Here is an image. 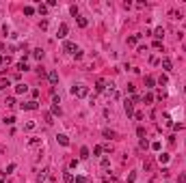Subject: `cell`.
Instances as JSON below:
<instances>
[{
	"mask_svg": "<svg viewBox=\"0 0 186 183\" xmlns=\"http://www.w3.org/2000/svg\"><path fill=\"white\" fill-rule=\"evenodd\" d=\"M72 95H74V97H80V99L87 97V95H89V86H85V84L74 86V88H72Z\"/></svg>",
	"mask_w": 186,
	"mask_h": 183,
	"instance_id": "cell-1",
	"label": "cell"
},
{
	"mask_svg": "<svg viewBox=\"0 0 186 183\" xmlns=\"http://www.w3.org/2000/svg\"><path fill=\"white\" fill-rule=\"evenodd\" d=\"M123 110H125V114H128V116H132V114H134V101H132V99H125Z\"/></svg>",
	"mask_w": 186,
	"mask_h": 183,
	"instance_id": "cell-2",
	"label": "cell"
},
{
	"mask_svg": "<svg viewBox=\"0 0 186 183\" xmlns=\"http://www.w3.org/2000/svg\"><path fill=\"white\" fill-rule=\"evenodd\" d=\"M76 50H78V47H76V43H72V41H65V43H63V52H67V54H74Z\"/></svg>",
	"mask_w": 186,
	"mask_h": 183,
	"instance_id": "cell-3",
	"label": "cell"
},
{
	"mask_svg": "<svg viewBox=\"0 0 186 183\" xmlns=\"http://www.w3.org/2000/svg\"><path fill=\"white\" fill-rule=\"evenodd\" d=\"M67 32H69L67 24H61V26H58V30H56V37L58 39H65V37H67Z\"/></svg>",
	"mask_w": 186,
	"mask_h": 183,
	"instance_id": "cell-4",
	"label": "cell"
},
{
	"mask_svg": "<svg viewBox=\"0 0 186 183\" xmlns=\"http://www.w3.org/2000/svg\"><path fill=\"white\" fill-rule=\"evenodd\" d=\"M106 86H108L106 80H97V82H95V91H97V93H104V91H106Z\"/></svg>",
	"mask_w": 186,
	"mask_h": 183,
	"instance_id": "cell-5",
	"label": "cell"
},
{
	"mask_svg": "<svg viewBox=\"0 0 186 183\" xmlns=\"http://www.w3.org/2000/svg\"><path fill=\"white\" fill-rule=\"evenodd\" d=\"M22 110H37V101L32 99V101H26V103H22Z\"/></svg>",
	"mask_w": 186,
	"mask_h": 183,
	"instance_id": "cell-6",
	"label": "cell"
},
{
	"mask_svg": "<svg viewBox=\"0 0 186 183\" xmlns=\"http://www.w3.org/2000/svg\"><path fill=\"white\" fill-rule=\"evenodd\" d=\"M56 140H58V145H63V147H67V145H69V138L65 136V134H58V136H56Z\"/></svg>",
	"mask_w": 186,
	"mask_h": 183,
	"instance_id": "cell-7",
	"label": "cell"
},
{
	"mask_svg": "<svg viewBox=\"0 0 186 183\" xmlns=\"http://www.w3.org/2000/svg\"><path fill=\"white\" fill-rule=\"evenodd\" d=\"M32 58L41 60V58H43V50H41V47H35V50H32Z\"/></svg>",
	"mask_w": 186,
	"mask_h": 183,
	"instance_id": "cell-8",
	"label": "cell"
},
{
	"mask_svg": "<svg viewBox=\"0 0 186 183\" xmlns=\"http://www.w3.org/2000/svg\"><path fill=\"white\" fill-rule=\"evenodd\" d=\"M171 67H173L171 58H162V69H165V71H171Z\"/></svg>",
	"mask_w": 186,
	"mask_h": 183,
	"instance_id": "cell-9",
	"label": "cell"
},
{
	"mask_svg": "<svg viewBox=\"0 0 186 183\" xmlns=\"http://www.w3.org/2000/svg\"><path fill=\"white\" fill-rule=\"evenodd\" d=\"M48 80H50V84H56L58 82V73L56 71H50V73H48Z\"/></svg>",
	"mask_w": 186,
	"mask_h": 183,
	"instance_id": "cell-10",
	"label": "cell"
},
{
	"mask_svg": "<svg viewBox=\"0 0 186 183\" xmlns=\"http://www.w3.org/2000/svg\"><path fill=\"white\" fill-rule=\"evenodd\" d=\"M154 37L158 39V41H160V39L165 37V28H162V26H160V28H156V30H154Z\"/></svg>",
	"mask_w": 186,
	"mask_h": 183,
	"instance_id": "cell-11",
	"label": "cell"
},
{
	"mask_svg": "<svg viewBox=\"0 0 186 183\" xmlns=\"http://www.w3.org/2000/svg\"><path fill=\"white\" fill-rule=\"evenodd\" d=\"M7 86H11V82H9V78H0V91H4Z\"/></svg>",
	"mask_w": 186,
	"mask_h": 183,
	"instance_id": "cell-12",
	"label": "cell"
},
{
	"mask_svg": "<svg viewBox=\"0 0 186 183\" xmlns=\"http://www.w3.org/2000/svg\"><path fill=\"white\" fill-rule=\"evenodd\" d=\"M154 84H156V80H154L151 75H147V78H145V86H147V88H154Z\"/></svg>",
	"mask_w": 186,
	"mask_h": 183,
	"instance_id": "cell-13",
	"label": "cell"
},
{
	"mask_svg": "<svg viewBox=\"0 0 186 183\" xmlns=\"http://www.w3.org/2000/svg\"><path fill=\"white\" fill-rule=\"evenodd\" d=\"M7 65H11V58L9 56H0V69L7 67Z\"/></svg>",
	"mask_w": 186,
	"mask_h": 183,
	"instance_id": "cell-14",
	"label": "cell"
},
{
	"mask_svg": "<svg viewBox=\"0 0 186 183\" xmlns=\"http://www.w3.org/2000/svg\"><path fill=\"white\" fill-rule=\"evenodd\" d=\"M26 91H28V86H26V84H18V86H15V93H18V95H22V93H26Z\"/></svg>",
	"mask_w": 186,
	"mask_h": 183,
	"instance_id": "cell-15",
	"label": "cell"
},
{
	"mask_svg": "<svg viewBox=\"0 0 186 183\" xmlns=\"http://www.w3.org/2000/svg\"><path fill=\"white\" fill-rule=\"evenodd\" d=\"M46 177H48V170H46V168H43V170H41V173H39V175H37V181H39V183H43V181H46Z\"/></svg>",
	"mask_w": 186,
	"mask_h": 183,
	"instance_id": "cell-16",
	"label": "cell"
},
{
	"mask_svg": "<svg viewBox=\"0 0 186 183\" xmlns=\"http://www.w3.org/2000/svg\"><path fill=\"white\" fill-rule=\"evenodd\" d=\"M139 39H141V35H132V37H128V43L134 45V43H139Z\"/></svg>",
	"mask_w": 186,
	"mask_h": 183,
	"instance_id": "cell-17",
	"label": "cell"
},
{
	"mask_svg": "<svg viewBox=\"0 0 186 183\" xmlns=\"http://www.w3.org/2000/svg\"><path fill=\"white\" fill-rule=\"evenodd\" d=\"M63 181H65V183H74V175H72V173H65V175H63Z\"/></svg>",
	"mask_w": 186,
	"mask_h": 183,
	"instance_id": "cell-18",
	"label": "cell"
},
{
	"mask_svg": "<svg viewBox=\"0 0 186 183\" xmlns=\"http://www.w3.org/2000/svg\"><path fill=\"white\" fill-rule=\"evenodd\" d=\"M87 24H89L87 17H80V15H78V26H80V28H87Z\"/></svg>",
	"mask_w": 186,
	"mask_h": 183,
	"instance_id": "cell-19",
	"label": "cell"
},
{
	"mask_svg": "<svg viewBox=\"0 0 186 183\" xmlns=\"http://www.w3.org/2000/svg\"><path fill=\"white\" fill-rule=\"evenodd\" d=\"M158 162H160V164H167V162H169V155H167V153L158 155Z\"/></svg>",
	"mask_w": 186,
	"mask_h": 183,
	"instance_id": "cell-20",
	"label": "cell"
},
{
	"mask_svg": "<svg viewBox=\"0 0 186 183\" xmlns=\"http://www.w3.org/2000/svg\"><path fill=\"white\" fill-rule=\"evenodd\" d=\"M80 157H82V159H87V157H89V149H87V147H82V149H80Z\"/></svg>",
	"mask_w": 186,
	"mask_h": 183,
	"instance_id": "cell-21",
	"label": "cell"
},
{
	"mask_svg": "<svg viewBox=\"0 0 186 183\" xmlns=\"http://www.w3.org/2000/svg\"><path fill=\"white\" fill-rule=\"evenodd\" d=\"M145 103H151V101H154V95H151V93H145Z\"/></svg>",
	"mask_w": 186,
	"mask_h": 183,
	"instance_id": "cell-22",
	"label": "cell"
},
{
	"mask_svg": "<svg viewBox=\"0 0 186 183\" xmlns=\"http://www.w3.org/2000/svg\"><path fill=\"white\" fill-rule=\"evenodd\" d=\"M18 71H28V65H26L24 60H22V63L18 65Z\"/></svg>",
	"mask_w": 186,
	"mask_h": 183,
	"instance_id": "cell-23",
	"label": "cell"
},
{
	"mask_svg": "<svg viewBox=\"0 0 186 183\" xmlns=\"http://www.w3.org/2000/svg\"><path fill=\"white\" fill-rule=\"evenodd\" d=\"M104 151V147H100V145H97V147H93V155H100Z\"/></svg>",
	"mask_w": 186,
	"mask_h": 183,
	"instance_id": "cell-24",
	"label": "cell"
},
{
	"mask_svg": "<svg viewBox=\"0 0 186 183\" xmlns=\"http://www.w3.org/2000/svg\"><path fill=\"white\" fill-rule=\"evenodd\" d=\"M32 13H35V9H32V7H24V15H32Z\"/></svg>",
	"mask_w": 186,
	"mask_h": 183,
	"instance_id": "cell-25",
	"label": "cell"
},
{
	"mask_svg": "<svg viewBox=\"0 0 186 183\" xmlns=\"http://www.w3.org/2000/svg\"><path fill=\"white\" fill-rule=\"evenodd\" d=\"M13 170H15V164H9V166H7V170H4V173H7V175H11V173H13Z\"/></svg>",
	"mask_w": 186,
	"mask_h": 183,
	"instance_id": "cell-26",
	"label": "cell"
},
{
	"mask_svg": "<svg viewBox=\"0 0 186 183\" xmlns=\"http://www.w3.org/2000/svg\"><path fill=\"white\" fill-rule=\"evenodd\" d=\"M169 15H171V17H173V20H180V17H182V15H180V13H178V11H171V13H169Z\"/></svg>",
	"mask_w": 186,
	"mask_h": 183,
	"instance_id": "cell-27",
	"label": "cell"
},
{
	"mask_svg": "<svg viewBox=\"0 0 186 183\" xmlns=\"http://www.w3.org/2000/svg\"><path fill=\"white\" fill-rule=\"evenodd\" d=\"M4 123H7V125H13V123H15V116H9V119H4Z\"/></svg>",
	"mask_w": 186,
	"mask_h": 183,
	"instance_id": "cell-28",
	"label": "cell"
},
{
	"mask_svg": "<svg viewBox=\"0 0 186 183\" xmlns=\"http://www.w3.org/2000/svg\"><path fill=\"white\" fill-rule=\"evenodd\" d=\"M136 136H139V138L145 136V129H143V127H139V129H136Z\"/></svg>",
	"mask_w": 186,
	"mask_h": 183,
	"instance_id": "cell-29",
	"label": "cell"
},
{
	"mask_svg": "<svg viewBox=\"0 0 186 183\" xmlns=\"http://www.w3.org/2000/svg\"><path fill=\"white\" fill-rule=\"evenodd\" d=\"M52 114H61V108H58L56 103H54V106H52Z\"/></svg>",
	"mask_w": 186,
	"mask_h": 183,
	"instance_id": "cell-30",
	"label": "cell"
},
{
	"mask_svg": "<svg viewBox=\"0 0 186 183\" xmlns=\"http://www.w3.org/2000/svg\"><path fill=\"white\" fill-rule=\"evenodd\" d=\"M4 103H7V106L11 108V106H15V99H13V97H9V99H7V101H4Z\"/></svg>",
	"mask_w": 186,
	"mask_h": 183,
	"instance_id": "cell-31",
	"label": "cell"
},
{
	"mask_svg": "<svg viewBox=\"0 0 186 183\" xmlns=\"http://www.w3.org/2000/svg\"><path fill=\"white\" fill-rule=\"evenodd\" d=\"M24 127H26V129H28V131H30V129H35V123H32V121H28V123H26Z\"/></svg>",
	"mask_w": 186,
	"mask_h": 183,
	"instance_id": "cell-32",
	"label": "cell"
},
{
	"mask_svg": "<svg viewBox=\"0 0 186 183\" xmlns=\"http://www.w3.org/2000/svg\"><path fill=\"white\" fill-rule=\"evenodd\" d=\"M104 136H106V138H113V136H115V131H111V129H104Z\"/></svg>",
	"mask_w": 186,
	"mask_h": 183,
	"instance_id": "cell-33",
	"label": "cell"
},
{
	"mask_svg": "<svg viewBox=\"0 0 186 183\" xmlns=\"http://www.w3.org/2000/svg\"><path fill=\"white\" fill-rule=\"evenodd\" d=\"M4 181H7V173L2 170V173H0V183H4Z\"/></svg>",
	"mask_w": 186,
	"mask_h": 183,
	"instance_id": "cell-34",
	"label": "cell"
},
{
	"mask_svg": "<svg viewBox=\"0 0 186 183\" xmlns=\"http://www.w3.org/2000/svg\"><path fill=\"white\" fill-rule=\"evenodd\" d=\"M39 28H41V30H46V28H48V20H43V22H41V24H39Z\"/></svg>",
	"mask_w": 186,
	"mask_h": 183,
	"instance_id": "cell-35",
	"label": "cell"
},
{
	"mask_svg": "<svg viewBox=\"0 0 186 183\" xmlns=\"http://www.w3.org/2000/svg\"><path fill=\"white\" fill-rule=\"evenodd\" d=\"M39 13H41V15H46V13H48V7H43V4H41V7H39Z\"/></svg>",
	"mask_w": 186,
	"mask_h": 183,
	"instance_id": "cell-36",
	"label": "cell"
},
{
	"mask_svg": "<svg viewBox=\"0 0 186 183\" xmlns=\"http://www.w3.org/2000/svg\"><path fill=\"white\" fill-rule=\"evenodd\" d=\"M141 149H147V147H149V145H147V140H145V138H143V140H141V145H139Z\"/></svg>",
	"mask_w": 186,
	"mask_h": 183,
	"instance_id": "cell-37",
	"label": "cell"
},
{
	"mask_svg": "<svg viewBox=\"0 0 186 183\" xmlns=\"http://www.w3.org/2000/svg\"><path fill=\"white\" fill-rule=\"evenodd\" d=\"M87 179H85V177H76V183H85Z\"/></svg>",
	"mask_w": 186,
	"mask_h": 183,
	"instance_id": "cell-38",
	"label": "cell"
},
{
	"mask_svg": "<svg viewBox=\"0 0 186 183\" xmlns=\"http://www.w3.org/2000/svg\"><path fill=\"white\" fill-rule=\"evenodd\" d=\"M178 183H186V177H184V175H180V179H178Z\"/></svg>",
	"mask_w": 186,
	"mask_h": 183,
	"instance_id": "cell-39",
	"label": "cell"
},
{
	"mask_svg": "<svg viewBox=\"0 0 186 183\" xmlns=\"http://www.w3.org/2000/svg\"><path fill=\"white\" fill-rule=\"evenodd\" d=\"M0 52H4V43L2 41H0Z\"/></svg>",
	"mask_w": 186,
	"mask_h": 183,
	"instance_id": "cell-40",
	"label": "cell"
},
{
	"mask_svg": "<svg viewBox=\"0 0 186 183\" xmlns=\"http://www.w3.org/2000/svg\"><path fill=\"white\" fill-rule=\"evenodd\" d=\"M184 93H186V88H184Z\"/></svg>",
	"mask_w": 186,
	"mask_h": 183,
	"instance_id": "cell-41",
	"label": "cell"
}]
</instances>
